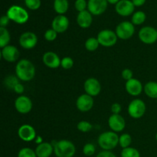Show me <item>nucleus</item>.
<instances>
[{
	"label": "nucleus",
	"mask_w": 157,
	"mask_h": 157,
	"mask_svg": "<svg viewBox=\"0 0 157 157\" xmlns=\"http://www.w3.org/2000/svg\"><path fill=\"white\" fill-rule=\"evenodd\" d=\"M156 141H157V133H156Z\"/></svg>",
	"instance_id": "obj_46"
},
{
	"label": "nucleus",
	"mask_w": 157,
	"mask_h": 157,
	"mask_svg": "<svg viewBox=\"0 0 157 157\" xmlns=\"http://www.w3.org/2000/svg\"><path fill=\"white\" fill-rule=\"evenodd\" d=\"M126 90L129 94L132 96H138L142 93V83L136 78H132L126 83Z\"/></svg>",
	"instance_id": "obj_20"
},
{
	"label": "nucleus",
	"mask_w": 157,
	"mask_h": 157,
	"mask_svg": "<svg viewBox=\"0 0 157 157\" xmlns=\"http://www.w3.org/2000/svg\"><path fill=\"white\" fill-rule=\"evenodd\" d=\"M37 157H50L54 152V147L49 143H42L38 144L35 149Z\"/></svg>",
	"instance_id": "obj_22"
},
{
	"label": "nucleus",
	"mask_w": 157,
	"mask_h": 157,
	"mask_svg": "<svg viewBox=\"0 0 157 157\" xmlns=\"http://www.w3.org/2000/svg\"><path fill=\"white\" fill-rule=\"evenodd\" d=\"M134 5L130 0H121L115 6V10L121 16H129L134 11Z\"/></svg>",
	"instance_id": "obj_14"
},
{
	"label": "nucleus",
	"mask_w": 157,
	"mask_h": 157,
	"mask_svg": "<svg viewBox=\"0 0 157 157\" xmlns=\"http://www.w3.org/2000/svg\"><path fill=\"white\" fill-rule=\"evenodd\" d=\"M24 90H25L24 86H23L21 84H20V83L17 84L14 87V89H13L14 91H15L16 94H22L23 92H24Z\"/></svg>",
	"instance_id": "obj_42"
},
{
	"label": "nucleus",
	"mask_w": 157,
	"mask_h": 157,
	"mask_svg": "<svg viewBox=\"0 0 157 157\" xmlns=\"http://www.w3.org/2000/svg\"><path fill=\"white\" fill-rule=\"evenodd\" d=\"M147 107L142 100L134 99L130 103L128 107V113L131 117L134 119L141 118L145 113Z\"/></svg>",
	"instance_id": "obj_6"
},
{
	"label": "nucleus",
	"mask_w": 157,
	"mask_h": 157,
	"mask_svg": "<svg viewBox=\"0 0 157 157\" xmlns=\"http://www.w3.org/2000/svg\"><path fill=\"white\" fill-rule=\"evenodd\" d=\"M95 151H96V148H95L94 145L92 144H87L83 147V153L86 156H93L95 153Z\"/></svg>",
	"instance_id": "obj_32"
},
{
	"label": "nucleus",
	"mask_w": 157,
	"mask_h": 157,
	"mask_svg": "<svg viewBox=\"0 0 157 157\" xmlns=\"http://www.w3.org/2000/svg\"><path fill=\"white\" fill-rule=\"evenodd\" d=\"M146 14L142 11H138V12H135L132 17V23L134 25H140L143 24L145 21Z\"/></svg>",
	"instance_id": "obj_26"
},
{
	"label": "nucleus",
	"mask_w": 157,
	"mask_h": 157,
	"mask_svg": "<svg viewBox=\"0 0 157 157\" xmlns=\"http://www.w3.org/2000/svg\"><path fill=\"white\" fill-rule=\"evenodd\" d=\"M138 36L144 44H154L157 41V29L151 26H145L140 30Z\"/></svg>",
	"instance_id": "obj_8"
},
{
	"label": "nucleus",
	"mask_w": 157,
	"mask_h": 157,
	"mask_svg": "<svg viewBox=\"0 0 157 157\" xmlns=\"http://www.w3.org/2000/svg\"><path fill=\"white\" fill-rule=\"evenodd\" d=\"M93 18H92V14L89 11H83L78 13L77 17V22L78 25L82 29H87L89 28L92 24Z\"/></svg>",
	"instance_id": "obj_21"
},
{
	"label": "nucleus",
	"mask_w": 157,
	"mask_h": 157,
	"mask_svg": "<svg viewBox=\"0 0 157 157\" xmlns=\"http://www.w3.org/2000/svg\"><path fill=\"white\" fill-rule=\"evenodd\" d=\"M77 108L81 112H87L92 109L94 106V99L91 96L84 94L78 98L76 101Z\"/></svg>",
	"instance_id": "obj_15"
},
{
	"label": "nucleus",
	"mask_w": 157,
	"mask_h": 157,
	"mask_svg": "<svg viewBox=\"0 0 157 157\" xmlns=\"http://www.w3.org/2000/svg\"><path fill=\"white\" fill-rule=\"evenodd\" d=\"M15 107L20 113H28L32 110V102L27 96H20L15 100Z\"/></svg>",
	"instance_id": "obj_12"
},
{
	"label": "nucleus",
	"mask_w": 157,
	"mask_h": 157,
	"mask_svg": "<svg viewBox=\"0 0 157 157\" xmlns=\"http://www.w3.org/2000/svg\"><path fill=\"white\" fill-rule=\"evenodd\" d=\"M144 92L146 95L153 99H157V82L150 81L144 86Z\"/></svg>",
	"instance_id": "obj_23"
},
{
	"label": "nucleus",
	"mask_w": 157,
	"mask_h": 157,
	"mask_svg": "<svg viewBox=\"0 0 157 157\" xmlns=\"http://www.w3.org/2000/svg\"><path fill=\"white\" fill-rule=\"evenodd\" d=\"M57 32L54 29H48L44 33V38L48 41H53L57 38Z\"/></svg>",
	"instance_id": "obj_36"
},
{
	"label": "nucleus",
	"mask_w": 157,
	"mask_h": 157,
	"mask_svg": "<svg viewBox=\"0 0 157 157\" xmlns=\"http://www.w3.org/2000/svg\"><path fill=\"white\" fill-rule=\"evenodd\" d=\"M87 3L86 0H76L75 1V9L79 12L86 10Z\"/></svg>",
	"instance_id": "obj_37"
},
{
	"label": "nucleus",
	"mask_w": 157,
	"mask_h": 157,
	"mask_svg": "<svg viewBox=\"0 0 157 157\" xmlns=\"http://www.w3.org/2000/svg\"><path fill=\"white\" fill-rule=\"evenodd\" d=\"M18 157H37L35 151L30 148H22L18 153Z\"/></svg>",
	"instance_id": "obj_31"
},
{
	"label": "nucleus",
	"mask_w": 157,
	"mask_h": 157,
	"mask_svg": "<svg viewBox=\"0 0 157 157\" xmlns=\"http://www.w3.org/2000/svg\"><path fill=\"white\" fill-rule=\"evenodd\" d=\"M68 7L69 3L67 0H55L54 2V9L55 12L59 15L66 13Z\"/></svg>",
	"instance_id": "obj_24"
},
{
	"label": "nucleus",
	"mask_w": 157,
	"mask_h": 157,
	"mask_svg": "<svg viewBox=\"0 0 157 157\" xmlns=\"http://www.w3.org/2000/svg\"><path fill=\"white\" fill-rule=\"evenodd\" d=\"M96 157H117L114 153H112L110 150H103L100 152Z\"/></svg>",
	"instance_id": "obj_39"
},
{
	"label": "nucleus",
	"mask_w": 157,
	"mask_h": 157,
	"mask_svg": "<svg viewBox=\"0 0 157 157\" xmlns=\"http://www.w3.org/2000/svg\"><path fill=\"white\" fill-rule=\"evenodd\" d=\"M10 34L6 28L0 27V47L2 48L9 44L10 41Z\"/></svg>",
	"instance_id": "obj_25"
},
{
	"label": "nucleus",
	"mask_w": 157,
	"mask_h": 157,
	"mask_svg": "<svg viewBox=\"0 0 157 157\" xmlns=\"http://www.w3.org/2000/svg\"><path fill=\"white\" fill-rule=\"evenodd\" d=\"M132 2L134 5V6L139 7V6H141L145 4L146 0H132Z\"/></svg>",
	"instance_id": "obj_43"
},
{
	"label": "nucleus",
	"mask_w": 157,
	"mask_h": 157,
	"mask_svg": "<svg viewBox=\"0 0 157 157\" xmlns=\"http://www.w3.org/2000/svg\"><path fill=\"white\" fill-rule=\"evenodd\" d=\"M9 21H10V19H9V17L7 16V15L2 16L1 19H0V27L6 28V26L9 25Z\"/></svg>",
	"instance_id": "obj_41"
},
{
	"label": "nucleus",
	"mask_w": 157,
	"mask_h": 157,
	"mask_svg": "<svg viewBox=\"0 0 157 157\" xmlns=\"http://www.w3.org/2000/svg\"><path fill=\"white\" fill-rule=\"evenodd\" d=\"M42 139H41V136H37V140H36V143L37 144H42Z\"/></svg>",
	"instance_id": "obj_44"
},
{
	"label": "nucleus",
	"mask_w": 157,
	"mask_h": 157,
	"mask_svg": "<svg viewBox=\"0 0 157 157\" xmlns=\"http://www.w3.org/2000/svg\"><path fill=\"white\" fill-rule=\"evenodd\" d=\"M121 75H122L123 78L127 81H129V80L133 78V71H132L130 69H128V68L124 69V70L122 71Z\"/></svg>",
	"instance_id": "obj_38"
},
{
	"label": "nucleus",
	"mask_w": 157,
	"mask_h": 157,
	"mask_svg": "<svg viewBox=\"0 0 157 157\" xmlns=\"http://www.w3.org/2000/svg\"><path fill=\"white\" fill-rule=\"evenodd\" d=\"M25 3L31 10H37L41 6V0H25Z\"/></svg>",
	"instance_id": "obj_33"
},
{
	"label": "nucleus",
	"mask_w": 157,
	"mask_h": 157,
	"mask_svg": "<svg viewBox=\"0 0 157 157\" xmlns=\"http://www.w3.org/2000/svg\"><path fill=\"white\" fill-rule=\"evenodd\" d=\"M1 56L8 62H15L19 58V52L15 46L7 45L2 48Z\"/></svg>",
	"instance_id": "obj_18"
},
{
	"label": "nucleus",
	"mask_w": 157,
	"mask_h": 157,
	"mask_svg": "<svg viewBox=\"0 0 157 157\" xmlns=\"http://www.w3.org/2000/svg\"><path fill=\"white\" fill-rule=\"evenodd\" d=\"M115 32L119 38L123 40H127L131 38L134 34V25L130 21H122L117 26Z\"/></svg>",
	"instance_id": "obj_7"
},
{
	"label": "nucleus",
	"mask_w": 157,
	"mask_h": 157,
	"mask_svg": "<svg viewBox=\"0 0 157 157\" xmlns=\"http://www.w3.org/2000/svg\"><path fill=\"white\" fill-rule=\"evenodd\" d=\"M99 44L98 38H89L85 42V48L89 52H94L98 48Z\"/></svg>",
	"instance_id": "obj_28"
},
{
	"label": "nucleus",
	"mask_w": 157,
	"mask_h": 157,
	"mask_svg": "<svg viewBox=\"0 0 157 157\" xmlns=\"http://www.w3.org/2000/svg\"><path fill=\"white\" fill-rule=\"evenodd\" d=\"M156 102H157V99H156Z\"/></svg>",
	"instance_id": "obj_47"
},
{
	"label": "nucleus",
	"mask_w": 157,
	"mask_h": 157,
	"mask_svg": "<svg viewBox=\"0 0 157 157\" xmlns=\"http://www.w3.org/2000/svg\"><path fill=\"white\" fill-rule=\"evenodd\" d=\"M37 43H38V37L33 32H24L21 34L19 38V44L21 47L27 50L35 48Z\"/></svg>",
	"instance_id": "obj_9"
},
{
	"label": "nucleus",
	"mask_w": 157,
	"mask_h": 157,
	"mask_svg": "<svg viewBox=\"0 0 157 157\" xmlns=\"http://www.w3.org/2000/svg\"><path fill=\"white\" fill-rule=\"evenodd\" d=\"M61 65L63 68L66 69V70L71 69L74 65L73 59L71 58H70V57H64V58L61 59Z\"/></svg>",
	"instance_id": "obj_35"
},
{
	"label": "nucleus",
	"mask_w": 157,
	"mask_h": 157,
	"mask_svg": "<svg viewBox=\"0 0 157 157\" xmlns=\"http://www.w3.org/2000/svg\"><path fill=\"white\" fill-rule=\"evenodd\" d=\"M121 157H140V153L136 149L127 147L121 151Z\"/></svg>",
	"instance_id": "obj_27"
},
{
	"label": "nucleus",
	"mask_w": 157,
	"mask_h": 157,
	"mask_svg": "<svg viewBox=\"0 0 157 157\" xmlns=\"http://www.w3.org/2000/svg\"><path fill=\"white\" fill-rule=\"evenodd\" d=\"M18 134L20 139L25 142H30L36 138V132L29 124H24L21 126L18 130Z\"/></svg>",
	"instance_id": "obj_13"
},
{
	"label": "nucleus",
	"mask_w": 157,
	"mask_h": 157,
	"mask_svg": "<svg viewBox=\"0 0 157 157\" xmlns=\"http://www.w3.org/2000/svg\"><path fill=\"white\" fill-rule=\"evenodd\" d=\"M17 78L22 81H30L35 75V67L29 60L21 59L15 67Z\"/></svg>",
	"instance_id": "obj_1"
},
{
	"label": "nucleus",
	"mask_w": 157,
	"mask_h": 157,
	"mask_svg": "<svg viewBox=\"0 0 157 157\" xmlns=\"http://www.w3.org/2000/svg\"><path fill=\"white\" fill-rule=\"evenodd\" d=\"M52 29L57 33H63L67 30L69 26V20L65 15H58L52 21Z\"/></svg>",
	"instance_id": "obj_16"
},
{
	"label": "nucleus",
	"mask_w": 157,
	"mask_h": 157,
	"mask_svg": "<svg viewBox=\"0 0 157 157\" xmlns=\"http://www.w3.org/2000/svg\"><path fill=\"white\" fill-rule=\"evenodd\" d=\"M7 16L17 24H24L27 22L29 18L27 11L18 6H11L7 11Z\"/></svg>",
	"instance_id": "obj_4"
},
{
	"label": "nucleus",
	"mask_w": 157,
	"mask_h": 157,
	"mask_svg": "<svg viewBox=\"0 0 157 157\" xmlns=\"http://www.w3.org/2000/svg\"><path fill=\"white\" fill-rule=\"evenodd\" d=\"M84 90L86 94L91 97L98 96L101 90V86L98 79L94 78H90L87 79L84 84Z\"/></svg>",
	"instance_id": "obj_11"
},
{
	"label": "nucleus",
	"mask_w": 157,
	"mask_h": 157,
	"mask_svg": "<svg viewBox=\"0 0 157 157\" xmlns=\"http://www.w3.org/2000/svg\"><path fill=\"white\" fill-rule=\"evenodd\" d=\"M97 38L101 45L104 47H112L117 42L118 37L116 32L110 29H105L98 33Z\"/></svg>",
	"instance_id": "obj_5"
},
{
	"label": "nucleus",
	"mask_w": 157,
	"mask_h": 157,
	"mask_svg": "<svg viewBox=\"0 0 157 157\" xmlns=\"http://www.w3.org/2000/svg\"><path fill=\"white\" fill-rule=\"evenodd\" d=\"M18 78H15V77L13 76H9L6 78L5 80V83H6V86L9 88L12 89L13 90L14 87L17 84H18Z\"/></svg>",
	"instance_id": "obj_34"
},
{
	"label": "nucleus",
	"mask_w": 157,
	"mask_h": 157,
	"mask_svg": "<svg viewBox=\"0 0 157 157\" xmlns=\"http://www.w3.org/2000/svg\"><path fill=\"white\" fill-rule=\"evenodd\" d=\"M53 147L54 153L57 157H73L76 152L75 144L67 140L55 142Z\"/></svg>",
	"instance_id": "obj_2"
},
{
	"label": "nucleus",
	"mask_w": 157,
	"mask_h": 157,
	"mask_svg": "<svg viewBox=\"0 0 157 157\" xmlns=\"http://www.w3.org/2000/svg\"><path fill=\"white\" fill-rule=\"evenodd\" d=\"M92 124L90 123L87 122V121H82L81 122H79L78 124V126H77V128H78V130L83 132V133H87V132H89L90 130H92Z\"/></svg>",
	"instance_id": "obj_30"
},
{
	"label": "nucleus",
	"mask_w": 157,
	"mask_h": 157,
	"mask_svg": "<svg viewBox=\"0 0 157 157\" xmlns=\"http://www.w3.org/2000/svg\"><path fill=\"white\" fill-rule=\"evenodd\" d=\"M107 3V0H89L87 2V9L92 15H100L106 11Z\"/></svg>",
	"instance_id": "obj_10"
},
{
	"label": "nucleus",
	"mask_w": 157,
	"mask_h": 157,
	"mask_svg": "<svg viewBox=\"0 0 157 157\" xmlns=\"http://www.w3.org/2000/svg\"><path fill=\"white\" fill-rule=\"evenodd\" d=\"M119 137L113 131H107L101 133L98 137V144L104 150H111L119 144Z\"/></svg>",
	"instance_id": "obj_3"
},
{
	"label": "nucleus",
	"mask_w": 157,
	"mask_h": 157,
	"mask_svg": "<svg viewBox=\"0 0 157 157\" xmlns=\"http://www.w3.org/2000/svg\"><path fill=\"white\" fill-rule=\"evenodd\" d=\"M132 142L131 136L128 133H124L119 137V144L123 149L127 148L130 146Z\"/></svg>",
	"instance_id": "obj_29"
},
{
	"label": "nucleus",
	"mask_w": 157,
	"mask_h": 157,
	"mask_svg": "<svg viewBox=\"0 0 157 157\" xmlns=\"http://www.w3.org/2000/svg\"><path fill=\"white\" fill-rule=\"evenodd\" d=\"M108 125L115 133L121 132L125 128V120L120 114H112L108 119Z\"/></svg>",
	"instance_id": "obj_17"
},
{
	"label": "nucleus",
	"mask_w": 157,
	"mask_h": 157,
	"mask_svg": "<svg viewBox=\"0 0 157 157\" xmlns=\"http://www.w3.org/2000/svg\"><path fill=\"white\" fill-rule=\"evenodd\" d=\"M44 64L49 68H58L61 65V60L56 53L53 52H48L44 54L42 58Z\"/></svg>",
	"instance_id": "obj_19"
},
{
	"label": "nucleus",
	"mask_w": 157,
	"mask_h": 157,
	"mask_svg": "<svg viewBox=\"0 0 157 157\" xmlns=\"http://www.w3.org/2000/svg\"><path fill=\"white\" fill-rule=\"evenodd\" d=\"M120 1H121V0H107V2H108L109 3H110V4H117V3Z\"/></svg>",
	"instance_id": "obj_45"
},
{
	"label": "nucleus",
	"mask_w": 157,
	"mask_h": 157,
	"mask_svg": "<svg viewBox=\"0 0 157 157\" xmlns=\"http://www.w3.org/2000/svg\"><path fill=\"white\" fill-rule=\"evenodd\" d=\"M111 111L113 114H119L121 111V105L118 103H114L111 106Z\"/></svg>",
	"instance_id": "obj_40"
}]
</instances>
